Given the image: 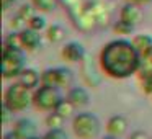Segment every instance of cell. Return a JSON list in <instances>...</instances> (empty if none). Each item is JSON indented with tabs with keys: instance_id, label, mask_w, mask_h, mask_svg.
I'll list each match as a JSON object with an SVG mask.
<instances>
[{
	"instance_id": "3957f363",
	"label": "cell",
	"mask_w": 152,
	"mask_h": 139,
	"mask_svg": "<svg viewBox=\"0 0 152 139\" xmlns=\"http://www.w3.org/2000/svg\"><path fill=\"white\" fill-rule=\"evenodd\" d=\"M72 131L79 139H95L102 131V123L95 113L82 111L72 118Z\"/></svg>"
},
{
	"instance_id": "d6986e66",
	"label": "cell",
	"mask_w": 152,
	"mask_h": 139,
	"mask_svg": "<svg viewBox=\"0 0 152 139\" xmlns=\"http://www.w3.org/2000/svg\"><path fill=\"white\" fill-rule=\"evenodd\" d=\"M4 46H8V48H21V49H23L21 38H20V31H15V33L7 34V38H5V41H4Z\"/></svg>"
},
{
	"instance_id": "9c48e42d",
	"label": "cell",
	"mask_w": 152,
	"mask_h": 139,
	"mask_svg": "<svg viewBox=\"0 0 152 139\" xmlns=\"http://www.w3.org/2000/svg\"><path fill=\"white\" fill-rule=\"evenodd\" d=\"M17 80L20 83H23L25 87H28L30 90H36L41 85V74L36 69H31V67H25L21 70V74L17 77Z\"/></svg>"
},
{
	"instance_id": "9a60e30c",
	"label": "cell",
	"mask_w": 152,
	"mask_h": 139,
	"mask_svg": "<svg viewBox=\"0 0 152 139\" xmlns=\"http://www.w3.org/2000/svg\"><path fill=\"white\" fill-rule=\"evenodd\" d=\"M132 44L144 56L149 48H152V36H149V34H137V36L132 38Z\"/></svg>"
},
{
	"instance_id": "5bb4252c",
	"label": "cell",
	"mask_w": 152,
	"mask_h": 139,
	"mask_svg": "<svg viewBox=\"0 0 152 139\" xmlns=\"http://www.w3.org/2000/svg\"><path fill=\"white\" fill-rule=\"evenodd\" d=\"M75 110H77V106H74L67 98H62L59 102V105L56 106V110H54V111H56L57 115H61L64 119H67V118H74V116H75V115H74V113H75Z\"/></svg>"
},
{
	"instance_id": "ba28073f",
	"label": "cell",
	"mask_w": 152,
	"mask_h": 139,
	"mask_svg": "<svg viewBox=\"0 0 152 139\" xmlns=\"http://www.w3.org/2000/svg\"><path fill=\"white\" fill-rule=\"evenodd\" d=\"M20 38H21V44H23L25 51H36L41 44V34L39 31L31 30L30 26L20 30Z\"/></svg>"
},
{
	"instance_id": "e0dca14e",
	"label": "cell",
	"mask_w": 152,
	"mask_h": 139,
	"mask_svg": "<svg viewBox=\"0 0 152 139\" xmlns=\"http://www.w3.org/2000/svg\"><path fill=\"white\" fill-rule=\"evenodd\" d=\"M46 34H48V40L49 41H53V43H59V41L64 40V34L66 33H64L62 26H59V25H53V26L48 28Z\"/></svg>"
},
{
	"instance_id": "cb8c5ba5",
	"label": "cell",
	"mask_w": 152,
	"mask_h": 139,
	"mask_svg": "<svg viewBox=\"0 0 152 139\" xmlns=\"http://www.w3.org/2000/svg\"><path fill=\"white\" fill-rule=\"evenodd\" d=\"M129 139H151V138L147 136L145 131H134L131 136H129Z\"/></svg>"
},
{
	"instance_id": "7a4b0ae2",
	"label": "cell",
	"mask_w": 152,
	"mask_h": 139,
	"mask_svg": "<svg viewBox=\"0 0 152 139\" xmlns=\"http://www.w3.org/2000/svg\"><path fill=\"white\" fill-rule=\"evenodd\" d=\"M31 103H33V93H31V90L28 87H25L23 83H20L18 80L5 89L4 106L8 108L12 113L25 111Z\"/></svg>"
},
{
	"instance_id": "5b68a950",
	"label": "cell",
	"mask_w": 152,
	"mask_h": 139,
	"mask_svg": "<svg viewBox=\"0 0 152 139\" xmlns=\"http://www.w3.org/2000/svg\"><path fill=\"white\" fill-rule=\"evenodd\" d=\"M62 98L64 97L61 93V89L59 87H53V85L41 83L33 92V105L38 110H41V111H54Z\"/></svg>"
},
{
	"instance_id": "8992f818",
	"label": "cell",
	"mask_w": 152,
	"mask_h": 139,
	"mask_svg": "<svg viewBox=\"0 0 152 139\" xmlns=\"http://www.w3.org/2000/svg\"><path fill=\"white\" fill-rule=\"evenodd\" d=\"M41 83L53 87H69L72 83V72L66 67H51L41 72Z\"/></svg>"
},
{
	"instance_id": "2e32d148",
	"label": "cell",
	"mask_w": 152,
	"mask_h": 139,
	"mask_svg": "<svg viewBox=\"0 0 152 139\" xmlns=\"http://www.w3.org/2000/svg\"><path fill=\"white\" fill-rule=\"evenodd\" d=\"M31 5H33L36 10L48 13V12L56 10L57 5H59V0H31Z\"/></svg>"
},
{
	"instance_id": "8fae6325",
	"label": "cell",
	"mask_w": 152,
	"mask_h": 139,
	"mask_svg": "<svg viewBox=\"0 0 152 139\" xmlns=\"http://www.w3.org/2000/svg\"><path fill=\"white\" fill-rule=\"evenodd\" d=\"M106 131H108V134L119 138L128 131V119L123 115H113L106 123Z\"/></svg>"
},
{
	"instance_id": "f546056e",
	"label": "cell",
	"mask_w": 152,
	"mask_h": 139,
	"mask_svg": "<svg viewBox=\"0 0 152 139\" xmlns=\"http://www.w3.org/2000/svg\"><path fill=\"white\" fill-rule=\"evenodd\" d=\"M30 139H43V138H38V136H33V138H30Z\"/></svg>"
},
{
	"instance_id": "7402d4cb",
	"label": "cell",
	"mask_w": 152,
	"mask_h": 139,
	"mask_svg": "<svg viewBox=\"0 0 152 139\" xmlns=\"http://www.w3.org/2000/svg\"><path fill=\"white\" fill-rule=\"evenodd\" d=\"M28 26H30L31 30L43 31L44 28H46V20H44V17H39V15H34V17L31 18L30 21H28Z\"/></svg>"
},
{
	"instance_id": "44dd1931",
	"label": "cell",
	"mask_w": 152,
	"mask_h": 139,
	"mask_svg": "<svg viewBox=\"0 0 152 139\" xmlns=\"http://www.w3.org/2000/svg\"><path fill=\"white\" fill-rule=\"evenodd\" d=\"M113 30H115V33H118V34H129V33H132V30H134V25L126 23V21H123L121 18H119V20L115 23Z\"/></svg>"
},
{
	"instance_id": "d4e9b609",
	"label": "cell",
	"mask_w": 152,
	"mask_h": 139,
	"mask_svg": "<svg viewBox=\"0 0 152 139\" xmlns=\"http://www.w3.org/2000/svg\"><path fill=\"white\" fill-rule=\"evenodd\" d=\"M142 57H144V64H147V66L152 67V48H149L147 53H145Z\"/></svg>"
},
{
	"instance_id": "4316f807",
	"label": "cell",
	"mask_w": 152,
	"mask_h": 139,
	"mask_svg": "<svg viewBox=\"0 0 152 139\" xmlns=\"http://www.w3.org/2000/svg\"><path fill=\"white\" fill-rule=\"evenodd\" d=\"M126 4H134V5H142V0H126Z\"/></svg>"
},
{
	"instance_id": "83f0119b",
	"label": "cell",
	"mask_w": 152,
	"mask_h": 139,
	"mask_svg": "<svg viewBox=\"0 0 152 139\" xmlns=\"http://www.w3.org/2000/svg\"><path fill=\"white\" fill-rule=\"evenodd\" d=\"M102 139H118V138L113 136V134H108V136H105V138H102Z\"/></svg>"
},
{
	"instance_id": "ffe728a7",
	"label": "cell",
	"mask_w": 152,
	"mask_h": 139,
	"mask_svg": "<svg viewBox=\"0 0 152 139\" xmlns=\"http://www.w3.org/2000/svg\"><path fill=\"white\" fill-rule=\"evenodd\" d=\"M34 10H36V8H34L33 5H28V4H26V5H21L17 15H18V17H20L23 21H26V23H28V21H30L31 18L34 17Z\"/></svg>"
},
{
	"instance_id": "6da1fadb",
	"label": "cell",
	"mask_w": 152,
	"mask_h": 139,
	"mask_svg": "<svg viewBox=\"0 0 152 139\" xmlns=\"http://www.w3.org/2000/svg\"><path fill=\"white\" fill-rule=\"evenodd\" d=\"M100 69L105 75L116 80H123L134 75L144 64L142 54L136 49L132 41L118 38L102 48L98 56Z\"/></svg>"
},
{
	"instance_id": "4fadbf2b",
	"label": "cell",
	"mask_w": 152,
	"mask_h": 139,
	"mask_svg": "<svg viewBox=\"0 0 152 139\" xmlns=\"http://www.w3.org/2000/svg\"><path fill=\"white\" fill-rule=\"evenodd\" d=\"M15 131L21 139H30L33 136H36V124L31 121L30 118H21L15 123Z\"/></svg>"
},
{
	"instance_id": "484cf974",
	"label": "cell",
	"mask_w": 152,
	"mask_h": 139,
	"mask_svg": "<svg viewBox=\"0 0 152 139\" xmlns=\"http://www.w3.org/2000/svg\"><path fill=\"white\" fill-rule=\"evenodd\" d=\"M4 139H21V138L17 134V131H15V129H12V131H7L4 134Z\"/></svg>"
},
{
	"instance_id": "52a82bcc",
	"label": "cell",
	"mask_w": 152,
	"mask_h": 139,
	"mask_svg": "<svg viewBox=\"0 0 152 139\" xmlns=\"http://www.w3.org/2000/svg\"><path fill=\"white\" fill-rule=\"evenodd\" d=\"M61 54H62L64 61H67V62H80L85 57V48L77 41H70V43H66Z\"/></svg>"
},
{
	"instance_id": "f1b7e54d",
	"label": "cell",
	"mask_w": 152,
	"mask_h": 139,
	"mask_svg": "<svg viewBox=\"0 0 152 139\" xmlns=\"http://www.w3.org/2000/svg\"><path fill=\"white\" fill-rule=\"evenodd\" d=\"M149 4H152V0H142V5H149Z\"/></svg>"
},
{
	"instance_id": "ac0fdd59",
	"label": "cell",
	"mask_w": 152,
	"mask_h": 139,
	"mask_svg": "<svg viewBox=\"0 0 152 139\" xmlns=\"http://www.w3.org/2000/svg\"><path fill=\"white\" fill-rule=\"evenodd\" d=\"M62 123H64V118L61 115H57L56 111H51L49 115L46 116V126L49 129H61Z\"/></svg>"
},
{
	"instance_id": "4dcf8cb0",
	"label": "cell",
	"mask_w": 152,
	"mask_h": 139,
	"mask_svg": "<svg viewBox=\"0 0 152 139\" xmlns=\"http://www.w3.org/2000/svg\"><path fill=\"white\" fill-rule=\"evenodd\" d=\"M13 2H17V0H13Z\"/></svg>"
},
{
	"instance_id": "7c38bea8",
	"label": "cell",
	"mask_w": 152,
	"mask_h": 139,
	"mask_svg": "<svg viewBox=\"0 0 152 139\" xmlns=\"http://www.w3.org/2000/svg\"><path fill=\"white\" fill-rule=\"evenodd\" d=\"M66 98L74 106H77V108H82V106L88 105V102H90V95L83 87H72V89H69Z\"/></svg>"
},
{
	"instance_id": "603a6c76",
	"label": "cell",
	"mask_w": 152,
	"mask_h": 139,
	"mask_svg": "<svg viewBox=\"0 0 152 139\" xmlns=\"http://www.w3.org/2000/svg\"><path fill=\"white\" fill-rule=\"evenodd\" d=\"M43 139H67V136L62 129H49L43 136Z\"/></svg>"
},
{
	"instance_id": "30bf717a",
	"label": "cell",
	"mask_w": 152,
	"mask_h": 139,
	"mask_svg": "<svg viewBox=\"0 0 152 139\" xmlns=\"http://www.w3.org/2000/svg\"><path fill=\"white\" fill-rule=\"evenodd\" d=\"M141 5H134V4H124L119 12V18L126 23H131V25H137L142 18V12H141Z\"/></svg>"
},
{
	"instance_id": "277c9868",
	"label": "cell",
	"mask_w": 152,
	"mask_h": 139,
	"mask_svg": "<svg viewBox=\"0 0 152 139\" xmlns=\"http://www.w3.org/2000/svg\"><path fill=\"white\" fill-rule=\"evenodd\" d=\"M25 49L21 48H8L2 49V77L4 79H17L25 69Z\"/></svg>"
}]
</instances>
